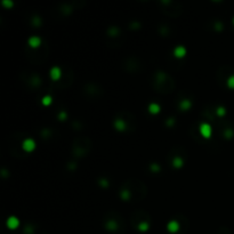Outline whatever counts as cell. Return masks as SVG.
Listing matches in <instances>:
<instances>
[{"instance_id": "4316f807", "label": "cell", "mask_w": 234, "mask_h": 234, "mask_svg": "<svg viewBox=\"0 0 234 234\" xmlns=\"http://www.w3.org/2000/svg\"><path fill=\"white\" fill-rule=\"evenodd\" d=\"M223 135L225 138H232L234 135L233 129L231 128V127H225V128L223 129Z\"/></svg>"}, {"instance_id": "9a60e30c", "label": "cell", "mask_w": 234, "mask_h": 234, "mask_svg": "<svg viewBox=\"0 0 234 234\" xmlns=\"http://www.w3.org/2000/svg\"><path fill=\"white\" fill-rule=\"evenodd\" d=\"M114 127L117 128V130L119 132H128V128H127V125H126L125 120L122 119L121 117L117 115V118L114 119Z\"/></svg>"}, {"instance_id": "9c48e42d", "label": "cell", "mask_w": 234, "mask_h": 234, "mask_svg": "<svg viewBox=\"0 0 234 234\" xmlns=\"http://www.w3.org/2000/svg\"><path fill=\"white\" fill-rule=\"evenodd\" d=\"M73 82V71L70 68H64L62 71V77L56 82H54V88L56 89H63V88L70 87Z\"/></svg>"}, {"instance_id": "60d3db41", "label": "cell", "mask_w": 234, "mask_h": 234, "mask_svg": "<svg viewBox=\"0 0 234 234\" xmlns=\"http://www.w3.org/2000/svg\"><path fill=\"white\" fill-rule=\"evenodd\" d=\"M58 118H60V120H65V119H66V113H65V112H61Z\"/></svg>"}, {"instance_id": "ee69618b", "label": "cell", "mask_w": 234, "mask_h": 234, "mask_svg": "<svg viewBox=\"0 0 234 234\" xmlns=\"http://www.w3.org/2000/svg\"><path fill=\"white\" fill-rule=\"evenodd\" d=\"M1 173H2V176H4V177H6V176H8V175H7V171H6V170H5V169L1 170Z\"/></svg>"}, {"instance_id": "6da1fadb", "label": "cell", "mask_w": 234, "mask_h": 234, "mask_svg": "<svg viewBox=\"0 0 234 234\" xmlns=\"http://www.w3.org/2000/svg\"><path fill=\"white\" fill-rule=\"evenodd\" d=\"M153 87L158 93L169 94L175 89V81L166 72L157 71L153 77Z\"/></svg>"}, {"instance_id": "7bdbcfd3", "label": "cell", "mask_w": 234, "mask_h": 234, "mask_svg": "<svg viewBox=\"0 0 234 234\" xmlns=\"http://www.w3.org/2000/svg\"><path fill=\"white\" fill-rule=\"evenodd\" d=\"M174 123H175V119H173V118H170L169 120L167 121V125L169 126V127H171V126L174 125Z\"/></svg>"}, {"instance_id": "277c9868", "label": "cell", "mask_w": 234, "mask_h": 234, "mask_svg": "<svg viewBox=\"0 0 234 234\" xmlns=\"http://www.w3.org/2000/svg\"><path fill=\"white\" fill-rule=\"evenodd\" d=\"M103 223H104L106 230L110 232H119L123 228V219L120 216V214H118L114 210L106 212L103 218Z\"/></svg>"}, {"instance_id": "f35d334b", "label": "cell", "mask_w": 234, "mask_h": 234, "mask_svg": "<svg viewBox=\"0 0 234 234\" xmlns=\"http://www.w3.org/2000/svg\"><path fill=\"white\" fill-rule=\"evenodd\" d=\"M214 27H215V29H216V30H217V31L223 30V24H222V23H220V22H216V23H215V25H214Z\"/></svg>"}, {"instance_id": "cb8c5ba5", "label": "cell", "mask_w": 234, "mask_h": 234, "mask_svg": "<svg viewBox=\"0 0 234 234\" xmlns=\"http://www.w3.org/2000/svg\"><path fill=\"white\" fill-rule=\"evenodd\" d=\"M158 31L162 37H168L170 34V27H168V25H165V24L160 25V27H158Z\"/></svg>"}, {"instance_id": "30bf717a", "label": "cell", "mask_w": 234, "mask_h": 234, "mask_svg": "<svg viewBox=\"0 0 234 234\" xmlns=\"http://www.w3.org/2000/svg\"><path fill=\"white\" fill-rule=\"evenodd\" d=\"M123 66L129 73H140L143 68V63L137 56H129L128 58H126Z\"/></svg>"}, {"instance_id": "b9f144b4", "label": "cell", "mask_w": 234, "mask_h": 234, "mask_svg": "<svg viewBox=\"0 0 234 234\" xmlns=\"http://www.w3.org/2000/svg\"><path fill=\"white\" fill-rule=\"evenodd\" d=\"M76 167H77V163L76 162H69V166H68L69 169H74Z\"/></svg>"}, {"instance_id": "ac0fdd59", "label": "cell", "mask_w": 234, "mask_h": 234, "mask_svg": "<svg viewBox=\"0 0 234 234\" xmlns=\"http://www.w3.org/2000/svg\"><path fill=\"white\" fill-rule=\"evenodd\" d=\"M34 147H36V143H34V140H31V138L24 140V142H23V144H22V148L27 152L33 151Z\"/></svg>"}, {"instance_id": "603a6c76", "label": "cell", "mask_w": 234, "mask_h": 234, "mask_svg": "<svg viewBox=\"0 0 234 234\" xmlns=\"http://www.w3.org/2000/svg\"><path fill=\"white\" fill-rule=\"evenodd\" d=\"M191 105H192V102L187 98H183L179 101V109L183 110V111H187L191 107Z\"/></svg>"}, {"instance_id": "4fadbf2b", "label": "cell", "mask_w": 234, "mask_h": 234, "mask_svg": "<svg viewBox=\"0 0 234 234\" xmlns=\"http://www.w3.org/2000/svg\"><path fill=\"white\" fill-rule=\"evenodd\" d=\"M74 5H76V2H71V4H61L60 7H58V11H60L62 15L68 16L73 11V9H74Z\"/></svg>"}, {"instance_id": "ab89813d", "label": "cell", "mask_w": 234, "mask_h": 234, "mask_svg": "<svg viewBox=\"0 0 234 234\" xmlns=\"http://www.w3.org/2000/svg\"><path fill=\"white\" fill-rule=\"evenodd\" d=\"M2 5H5V6L8 8H10V7H13V1H10V0H9V1L4 0V1H2Z\"/></svg>"}, {"instance_id": "d590c367", "label": "cell", "mask_w": 234, "mask_h": 234, "mask_svg": "<svg viewBox=\"0 0 234 234\" xmlns=\"http://www.w3.org/2000/svg\"><path fill=\"white\" fill-rule=\"evenodd\" d=\"M140 24L138 22H134L130 24V29L132 30H137V29H140Z\"/></svg>"}, {"instance_id": "7402d4cb", "label": "cell", "mask_w": 234, "mask_h": 234, "mask_svg": "<svg viewBox=\"0 0 234 234\" xmlns=\"http://www.w3.org/2000/svg\"><path fill=\"white\" fill-rule=\"evenodd\" d=\"M179 228H181V225H179L177 219H173V220L168 224V230H169V232H171V233H176V232H178Z\"/></svg>"}, {"instance_id": "3957f363", "label": "cell", "mask_w": 234, "mask_h": 234, "mask_svg": "<svg viewBox=\"0 0 234 234\" xmlns=\"http://www.w3.org/2000/svg\"><path fill=\"white\" fill-rule=\"evenodd\" d=\"M91 147H93V142L89 137L80 136L73 140L71 152L72 154L74 155V158H85L91 151Z\"/></svg>"}, {"instance_id": "484cf974", "label": "cell", "mask_w": 234, "mask_h": 234, "mask_svg": "<svg viewBox=\"0 0 234 234\" xmlns=\"http://www.w3.org/2000/svg\"><path fill=\"white\" fill-rule=\"evenodd\" d=\"M174 54L176 57H183L186 54V49L183 47V46H178L176 47L174 50Z\"/></svg>"}, {"instance_id": "ffe728a7", "label": "cell", "mask_w": 234, "mask_h": 234, "mask_svg": "<svg viewBox=\"0 0 234 234\" xmlns=\"http://www.w3.org/2000/svg\"><path fill=\"white\" fill-rule=\"evenodd\" d=\"M27 44L30 46V48H39L40 46H41V39L39 38V37H31L29 40H27Z\"/></svg>"}, {"instance_id": "8fae6325", "label": "cell", "mask_w": 234, "mask_h": 234, "mask_svg": "<svg viewBox=\"0 0 234 234\" xmlns=\"http://www.w3.org/2000/svg\"><path fill=\"white\" fill-rule=\"evenodd\" d=\"M150 215L148 212H146L145 210H135V211L132 214V217H130V223L134 227H138V225L142 223H145V222H148L150 223Z\"/></svg>"}, {"instance_id": "8992f818", "label": "cell", "mask_w": 234, "mask_h": 234, "mask_svg": "<svg viewBox=\"0 0 234 234\" xmlns=\"http://www.w3.org/2000/svg\"><path fill=\"white\" fill-rule=\"evenodd\" d=\"M161 10L170 16V17H178L182 15L183 13V6L181 2L178 1H171V0H165V1H160L159 2Z\"/></svg>"}, {"instance_id": "e575fe53", "label": "cell", "mask_w": 234, "mask_h": 234, "mask_svg": "<svg viewBox=\"0 0 234 234\" xmlns=\"http://www.w3.org/2000/svg\"><path fill=\"white\" fill-rule=\"evenodd\" d=\"M227 86L230 88H234V74L228 78V80H227Z\"/></svg>"}, {"instance_id": "f546056e", "label": "cell", "mask_w": 234, "mask_h": 234, "mask_svg": "<svg viewBox=\"0 0 234 234\" xmlns=\"http://www.w3.org/2000/svg\"><path fill=\"white\" fill-rule=\"evenodd\" d=\"M72 127L73 128L76 129V130H80V129H82V127H83V125L80 122V121H78V120H74V121H72Z\"/></svg>"}, {"instance_id": "d4e9b609", "label": "cell", "mask_w": 234, "mask_h": 234, "mask_svg": "<svg viewBox=\"0 0 234 234\" xmlns=\"http://www.w3.org/2000/svg\"><path fill=\"white\" fill-rule=\"evenodd\" d=\"M19 219L15 218V217H9L7 220V225L9 228H11V230H14V228H16V227L19 226Z\"/></svg>"}, {"instance_id": "5b68a950", "label": "cell", "mask_w": 234, "mask_h": 234, "mask_svg": "<svg viewBox=\"0 0 234 234\" xmlns=\"http://www.w3.org/2000/svg\"><path fill=\"white\" fill-rule=\"evenodd\" d=\"M48 56V46L44 44L39 48H29L27 50V60L34 63V64H41L44 61H46Z\"/></svg>"}, {"instance_id": "83f0119b", "label": "cell", "mask_w": 234, "mask_h": 234, "mask_svg": "<svg viewBox=\"0 0 234 234\" xmlns=\"http://www.w3.org/2000/svg\"><path fill=\"white\" fill-rule=\"evenodd\" d=\"M31 24H32L34 27H41L42 21L39 16H33V17L31 19Z\"/></svg>"}, {"instance_id": "4dcf8cb0", "label": "cell", "mask_w": 234, "mask_h": 234, "mask_svg": "<svg viewBox=\"0 0 234 234\" xmlns=\"http://www.w3.org/2000/svg\"><path fill=\"white\" fill-rule=\"evenodd\" d=\"M225 113H226V111H225V109L224 107H222V106H218L217 109H216V114L217 115H219V118H222L225 115Z\"/></svg>"}, {"instance_id": "ba28073f", "label": "cell", "mask_w": 234, "mask_h": 234, "mask_svg": "<svg viewBox=\"0 0 234 234\" xmlns=\"http://www.w3.org/2000/svg\"><path fill=\"white\" fill-rule=\"evenodd\" d=\"M83 95L88 98V99H98L99 97H102L104 94V90L101 85H98L96 82H87L85 83V86L82 88Z\"/></svg>"}, {"instance_id": "d6986e66", "label": "cell", "mask_w": 234, "mask_h": 234, "mask_svg": "<svg viewBox=\"0 0 234 234\" xmlns=\"http://www.w3.org/2000/svg\"><path fill=\"white\" fill-rule=\"evenodd\" d=\"M120 29L118 27H110L109 29H107V37H109L110 39H115L118 38L119 36H120Z\"/></svg>"}, {"instance_id": "836d02e7", "label": "cell", "mask_w": 234, "mask_h": 234, "mask_svg": "<svg viewBox=\"0 0 234 234\" xmlns=\"http://www.w3.org/2000/svg\"><path fill=\"white\" fill-rule=\"evenodd\" d=\"M150 169L153 173H159L160 171V166H159L158 163H152V165H150Z\"/></svg>"}, {"instance_id": "5bb4252c", "label": "cell", "mask_w": 234, "mask_h": 234, "mask_svg": "<svg viewBox=\"0 0 234 234\" xmlns=\"http://www.w3.org/2000/svg\"><path fill=\"white\" fill-rule=\"evenodd\" d=\"M202 117L206 119V120L209 121H215V117H216V110L212 107L211 105H208L206 109L203 110L202 112Z\"/></svg>"}, {"instance_id": "7c38bea8", "label": "cell", "mask_w": 234, "mask_h": 234, "mask_svg": "<svg viewBox=\"0 0 234 234\" xmlns=\"http://www.w3.org/2000/svg\"><path fill=\"white\" fill-rule=\"evenodd\" d=\"M118 115L125 120L126 125H127V128H128V132L135 130V128H136V118L134 117L130 112H128V111H121Z\"/></svg>"}, {"instance_id": "74e56055", "label": "cell", "mask_w": 234, "mask_h": 234, "mask_svg": "<svg viewBox=\"0 0 234 234\" xmlns=\"http://www.w3.org/2000/svg\"><path fill=\"white\" fill-rule=\"evenodd\" d=\"M32 232H33V227L31 226V225H27V226H25V230H24V233L32 234Z\"/></svg>"}, {"instance_id": "d6a6232c", "label": "cell", "mask_w": 234, "mask_h": 234, "mask_svg": "<svg viewBox=\"0 0 234 234\" xmlns=\"http://www.w3.org/2000/svg\"><path fill=\"white\" fill-rule=\"evenodd\" d=\"M148 226H150V223L148 222H145V223H142L138 225V227H137V230H140V231H147L148 230Z\"/></svg>"}, {"instance_id": "f1b7e54d", "label": "cell", "mask_w": 234, "mask_h": 234, "mask_svg": "<svg viewBox=\"0 0 234 234\" xmlns=\"http://www.w3.org/2000/svg\"><path fill=\"white\" fill-rule=\"evenodd\" d=\"M148 111H150L151 113H153V114L158 113L159 111H160V106H159L158 104H155V103H152L151 105L148 106Z\"/></svg>"}, {"instance_id": "52a82bcc", "label": "cell", "mask_w": 234, "mask_h": 234, "mask_svg": "<svg viewBox=\"0 0 234 234\" xmlns=\"http://www.w3.org/2000/svg\"><path fill=\"white\" fill-rule=\"evenodd\" d=\"M21 80L23 82L27 85L30 89H38L41 87L42 85V79L41 77L39 76L38 73H36L33 71L27 70V71H23L21 73Z\"/></svg>"}, {"instance_id": "44dd1931", "label": "cell", "mask_w": 234, "mask_h": 234, "mask_svg": "<svg viewBox=\"0 0 234 234\" xmlns=\"http://www.w3.org/2000/svg\"><path fill=\"white\" fill-rule=\"evenodd\" d=\"M50 77H52V79H53L54 82L58 81V80L61 79V77H62V71H61V69L57 68V66L52 69V70H50Z\"/></svg>"}, {"instance_id": "2e32d148", "label": "cell", "mask_w": 234, "mask_h": 234, "mask_svg": "<svg viewBox=\"0 0 234 234\" xmlns=\"http://www.w3.org/2000/svg\"><path fill=\"white\" fill-rule=\"evenodd\" d=\"M200 134L204 138H209L210 135H211V127L209 123H201L200 125Z\"/></svg>"}, {"instance_id": "8d00e7d4", "label": "cell", "mask_w": 234, "mask_h": 234, "mask_svg": "<svg viewBox=\"0 0 234 234\" xmlns=\"http://www.w3.org/2000/svg\"><path fill=\"white\" fill-rule=\"evenodd\" d=\"M42 103H44L45 105H48V104H50V103H52V97H50V96H46V97H44V99H42Z\"/></svg>"}, {"instance_id": "1f68e13d", "label": "cell", "mask_w": 234, "mask_h": 234, "mask_svg": "<svg viewBox=\"0 0 234 234\" xmlns=\"http://www.w3.org/2000/svg\"><path fill=\"white\" fill-rule=\"evenodd\" d=\"M98 184H99V185L102 186V187H107V186L110 185L109 181H107L106 178H103V177H102V178H99V179H98Z\"/></svg>"}, {"instance_id": "7a4b0ae2", "label": "cell", "mask_w": 234, "mask_h": 234, "mask_svg": "<svg viewBox=\"0 0 234 234\" xmlns=\"http://www.w3.org/2000/svg\"><path fill=\"white\" fill-rule=\"evenodd\" d=\"M121 189H126L129 191L130 195H132V200L140 201L147 194V187L143 182L140 179H135V178H130L125 183L121 184Z\"/></svg>"}, {"instance_id": "e0dca14e", "label": "cell", "mask_w": 234, "mask_h": 234, "mask_svg": "<svg viewBox=\"0 0 234 234\" xmlns=\"http://www.w3.org/2000/svg\"><path fill=\"white\" fill-rule=\"evenodd\" d=\"M54 134H56V132L52 128H42L40 132V136L42 137V140H52L54 137Z\"/></svg>"}]
</instances>
